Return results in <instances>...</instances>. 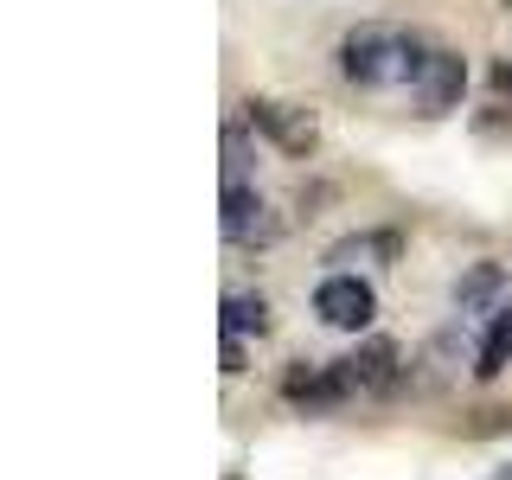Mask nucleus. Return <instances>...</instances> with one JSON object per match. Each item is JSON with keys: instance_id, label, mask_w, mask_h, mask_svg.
Segmentation results:
<instances>
[{"instance_id": "f257e3e1", "label": "nucleus", "mask_w": 512, "mask_h": 480, "mask_svg": "<svg viewBox=\"0 0 512 480\" xmlns=\"http://www.w3.org/2000/svg\"><path fill=\"white\" fill-rule=\"evenodd\" d=\"M436 45L423 39V32L410 26H352L340 39V77L359 90H416V77H423V64Z\"/></svg>"}, {"instance_id": "f03ea898", "label": "nucleus", "mask_w": 512, "mask_h": 480, "mask_svg": "<svg viewBox=\"0 0 512 480\" xmlns=\"http://www.w3.org/2000/svg\"><path fill=\"white\" fill-rule=\"evenodd\" d=\"M218 224H224V244H237V250H256V244H276V237H282L276 205H269L250 180H244V186H224Z\"/></svg>"}, {"instance_id": "7ed1b4c3", "label": "nucleus", "mask_w": 512, "mask_h": 480, "mask_svg": "<svg viewBox=\"0 0 512 480\" xmlns=\"http://www.w3.org/2000/svg\"><path fill=\"white\" fill-rule=\"evenodd\" d=\"M244 116H250V128H263V135L276 141L282 154H314V141H320L314 109L282 103V96H250V103H244Z\"/></svg>"}, {"instance_id": "20e7f679", "label": "nucleus", "mask_w": 512, "mask_h": 480, "mask_svg": "<svg viewBox=\"0 0 512 480\" xmlns=\"http://www.w3.org/2000/svg\"><path fill=\"white\" fill-rule=\"evenodd\" d=\"M314 314L340 333H359V327H372L378 295H372V282H359V276H327L314 288Z\"/></svg>"}, {"instance_id": "39448f33", "label": "nucleus", "mask_w": 512, "mask_h": 480, "mask_svg": "<svg viewBox=\"0 0 512 480\" xmlns=\"http://www.w3.org/2000/svg\"><path fill=\"white\" fill-rule=\"evenodd\" d=\"M461 90H468V58L448 52V45H436L423 64V77H416V109L423 116H448V109H461Z\"/></svg>"}, {"instance_id": "423d86ee", "label": "nucleus", "mask_w": 512, "mask_h": 480, "mask_svg": "<svg viewBox=\"0 0 512 480\" xmlns=\"http://www.w3.org/2000/svg\"><path fill=\"white\" fill-rule=\"evenodd\" d=\"M333 378H340L346 397H372V391H384V384H397V346L391 340L352 346L346 359H333Z\"/></svg>"}, {"instance_id": "0eeeda50", "label": "nucleus", "mask_w": 512, "mask_h": 480, "mask_svg": "<svg viewBox=\"0 0 512 480\" xmlns=\"http://www.w3.org/2000/svg\"><path fill=\"white\" fill-rule=\"evenodd\" d=\"M506 301H512L506 263H474L468 276H455V308H461V314H480V308H493V314H500Z\"/></svg>"}, {"instance_id": "6e6552de", "label": "nucleus", "mask_w": 512, "mask_h": 480, "mask_svg": "<svg viewBox=\"0 0 512 480\" xmlns=\"http://www.w3.org/2000/svg\"><path fill=\"white\" fill-rule=\"evenodd\" d=\"M397 250H404L397 231H359V237H340L327 250V263H333V276H359V263H391Z\"/></svg>"}, {"instance_id": "1a4fd4ad", "label": "nucleus", "mask_w": 512, "mask_h": 480, "mask_svg": "<svg viewBox=\"0 0 512 480\" xmlns=\"http://www.w3.org/2000/svg\"><path fill=\"white\" fill-rule=\"evenodd\" d=\"M263 333H269V301L250 288H231L224 295V340H263Z\"/></svg>"}, {"instance_id": "9d476101", "label": "nucleus", "mask_w": 512, "mask_h": 480, "mask_svg": "<svg viewBox=\"0 0 512 480\" xmlns=\"http://www.w3.org/2000/svg\"><path fill=\"white\" fill-rule=\"evenodd\" d=\"M506 365H512V301L487 320V340H480V352H474V372L480 378H500Z\"/></svg>"}, {"instance_id": "9b49d317", "label": "nucleus", "mask_w": 512, "mask_h": 480, "mask_svg": "<svg viewBox=\"0 0 512 480\" xmlns=\"http://www.w3.org/2000/svg\"><path fill=\"white\" fill-rule=\"evenodd\" d=\"M244 167H250L244 128H224V186H244Z\"/></svg>"}, {"instance_id": "f8f14e48", "label": "nucleus", "mask_w": 512, "mask_h": 480, "mask_svg": "<svg viewBox=\"0 0 512 480\" xmlns=\"http://www.w3.org/2000/svg\"><path fill=\"white\" fill-rule=\"evenodd\" d=\"M224 372H231V378L244 372V340H224Z\"/></svg>"}, {"instance_id": "ddd939ff", "label": "nucleus", "mask_w": 512, "mask_h": 480, "mask_svg": "<svg viewBox=\"0 0 512 480\" xmlns=\"http://www.w3.org/2000/svg\"><path fill=\"white\" fill-rule=\"evenodd\" d=\"M493 90H500V96H512V64H493Z\"/></svg>"}, {"instance_id": "4468645a", "label": "nucleus", "mask_w": 512, "mask_h": 480, "mask_svg": "<svg viewBox=\"0 0 512 480\" xmlns=\"http://www.w3.org/2000/svg\"><path fill=\"white\" fill-rule=\"evenodd\" d=\"M506 13H512V0H506Z\"/></svg>"}]
</instances>
